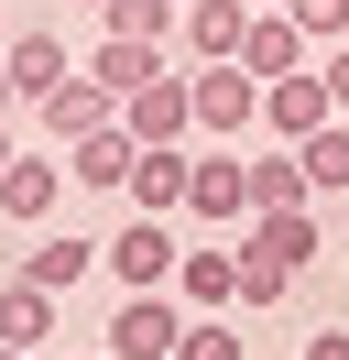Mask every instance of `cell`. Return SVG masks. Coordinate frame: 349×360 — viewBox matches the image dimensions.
I'll use <instances>...</instances> for the list:
<instances>
[{"instance_id": "6da1fadb", "label": "cell", "mask_w": 349, "mask_h": 360, "mask_svg": "<svg viewBox=\"0 0 349 360\" xmlns=\"http://www.w3.org/2000/svg\"><path fill=\"white\" fill-rule=\"evenodd\" d=\"M99 262H109V284H120V295H164L186 251H174V219H142V207H131V219L99 240Z\"/></svg>"}, {"instance_id": "7a4b0ae2", "label": "cell", "mask_w": 349, "mask_h": 360, "mask_svg": "<svg viewBox=\"0 0 349 360\" xmlns=\"http://www.w3.org/2000/svg\"><path fill=\"white\" fill-rule=\"evenodd\" d=\"M186 110H196V131H251L262 120V77L240 66V55H218V66H186Z\"/></svg>"}, {"instance_id": "3957f363", "label": "cell", "mask_w": 349, "mask_h": 360, "mask_svg": "<svg viewBox=\"0 0 349 360\" xmlns=\"http://www.w3.org/2000/svg\"><path fill=\"white\" fill-rule=\"evenodd\" d=\"M0 77H11V98L22 110H44V98L65 88V77H77V55H65V33H0Z\"/></svg>"}, {"instance_id": "277c9868", "label": "cell", "mask_w": 349, "mask_h": 360, "mask_svg": "<svg viewBox=\"0 0 349 360\" xmlns=\"http://www.w3.org/2000/svg\"><path fill=\"white\" fill-rule=\"evenodd\" d=\"M174 338H186V306L164 295H120V316H109V360H174Z\"/></svg>"}, {"instance_id": "5b68a950", "label": "cell", "mask_w": 349, "mask_h": 360, "mask_svg": "<svg viewBox=\"0 0 349 360\" xmlns=\"http://www.w3.org/2000/svg\"><path fill=\"white\" fill-rule=\"evenodd\" d=\"M327 120H338V98H327L317 66H295V77H273V88H262V131H273L284 153H295L305 131H327Z\"/></svg>"}, {"instance_id": "8992f818", "label": "cell", "mask_w": 349, "mask_h": 360, "mask_svg": "<svg viewBox=\"0 0 349 360\" xmlns=\"http://www.w3.org/2000/svg\"><path fill=\"white\" fill-rule=\"evenodd\" d=\"M120 131H131V142H186V131H196V110H186V66L142 77V88L120 98Z\"/></svg>"}, {"instance_id": "52a82bcc", "label": "cell", "mask_w": 349, "mask_h": 360, "mask_svg": "<svg viewBox=\"0 0 349 360\" xmlns=\"http://www.w3.org/2000/svg\"><path fill=\"white\" fill-rule=\"evenodd\" d=\"M240 66H251L262 88H273V77H295V66H317V44H305V33H295V11H284V0H262V11H251V33H240Z\"/></svg>"}, {"instance_id": "ba28073f", "label": "cell", "mask_w": 349, "mask_h": 360, "mask_svg": "<svg viewBox=\"0 0 349 360\" xmlns=\"http://www.w3.org/2000/svg\"><path fill=\"white\" fill-rule=\"evenodd\" d=\"M55 207H65V153L55 164H33V153L0 164V219H11V229H44Z\"/></svg>"}, {"instance_id": "9c48e42d", "label": "cell", "mask_w": 349, "mask_h": 360, "mask_svg": "<svg viewBox=\"0 0 349 360\" xmlns=\"http://www.w3.org/2000/svg\"><path fill=\"white\" fill-rule=\"evenodd\" d=\"M174 33H186V66H218L251 33V0H174Z\"/></svg>"}, {"instance_id": "30bf717a", "label": "cell", "mask_w": 349, "mask_h": 360, "mask_svg": "<svg viewBox=\"0 0 349 360\" xmlns=\"http://www.w3.org/2000/svg\"><path fill=\"white\" fill-rule=\"evenodd\" d=\"M186 142H142V153H131V186H120V197L131 207H142V219H174V207H186Z\"/></svg>"}, {"instance_id": "8fae6325", "label": "cell", "mask_w": 349, "mask_h": 360, "mask_svg": "<svg viewBox=\"0 0 349 360\" xmlns=\"http://www.w3.org/2000/svg\"><path fill=\"white\" fill-rule=\"evenodd\" d=\"M186 219H251V164L240 153H196L186 164Z\"/></svg>"}, {"instance_id": "7c38bea8", "label": "cell", "mask_w": 349, "mask_h": 360, "mask_svg": "<svg viewBox=\"0 0 349 360\" xmlns=\"http://www.w3.org/2000/svg\"><path fill=\"white\" fill-rule=\"evenodd\" d=\"M131 153H142V142H131L120 120H99V131H77V142H65V186L109 197V186H131Z\"/></svg>"}, {"instance_id": "4fadbf2b", "label": "cell", "mask_w": 349, "mask_h": 360, "mask_svg": "<svg viewBox=\"0 0 349 360\" xmlns=\"http://www.w3.org/2000/svg\"><path fill=\"white\" fill-rule=\"evenodd\" d=\"M33 120H44V131H55V142H77V131H99V120H120V98H109V88H99V77H87V66H77V77H65V88H55V98H44V110H33Z\"/></svg>"}, {"instance_id": "5bb4252c", "label": "cell", "mask_w": 349, "mask_h": 360, "mask_svg": "<svg viewBox=\"0 0 349 360\" xmlns=\"http://www.w3.org/2000/svg\"><path fill=\"white\" fill-rule=\"evenodd\" d=\"M164 66H174V55L164 44H131V33H99V44H87V77H99L109 98H131L142 77H164Z\"/></svg>"}, {"instance_id": "9a60e30c", "label": "cell", "mask_w": 349, "mask_h": 360, "mask_svg": "<svg viewBox=\"0 0 349 360\" xmlns=\"http://www.w3.org/2000/svg\"><path fill=\"white\" fill-rule=\"evenodd\" d=\"M174 295H186V316L240 306V251H186V262H174Z\"/></svg>"}, {"instance_id": "2e32d148", "label": "cell", "mask_w": 349, "mask_h": 360, "mask_svg": "<svg viewBox=\"0 0 349 360\" xmlns=\"http://www.w3.org/2000/svg\"><path fill=\"white\" fill-rule=\"evenodd\" d=\"M295 164H305V197H317V207H338V197H349V120L305 131V142H295Z\"/></svg>"}, {"instance_id": "e0dca14e", "label": "cell", "mask_w": 349, "mask_h": 360, "mask_svg": "<svg viewBox=\"0 0 349 360\" xmlns=\"http://www.w3.org/2000/svg\"><path fill=\"white\" fill-rule=\"evenodd\" d=\"M44 338H55V295L11 273V284H0V349H44Z\"/></svg>"}, {"instance_id": "ac0fdd59", "label": "cell", "mask_w": 349, "mask_h": 360, "mask_svg": "<svg viewBox=\"0 0 349 360\" xmlns=\"http://www.w3.org/2000/svg\"><path fill=\"white\" fill-rule=\"evenodd\" d=\"M87 262H99V240H65V229H44V240L22 251V284L65 295V284H87Z\"/></svg>"}, {"instance_id": "d6986e66", "label": "cell", "mask_w": 349, "mask_h": 360, "mask_svg": "<svg viewBox=\"0 0 349 360\" xmlns=\"http://www.w3.org/2000/svg\"><path fill=\"white\" fill-rule=\"evenodd\" d=\"M251 251H273V262H295V273H305V262L327 251V219H317V207H284V219H262V229H251Z\"/></svg>"}, {"instance_id": "ffe728a7", "label": "cell", "mask_w": 349, "mask_h": 360, "mask_svg": "<svg viewBox=\"0 0 349 360\" xmlns=\"http://www.w3.org/2000/svg\"><path fill=\"white\" fill-rule=\"evenodd\" d=\"M284 207H317V197H305V164L273 142V153L251 164V219H284Z\"/></svg>"}, {"instance_id": "44dd1931", "label": "cell", "mask_w": 349, "mask_h": 360, "mask_svg": "<svg viewBox=\"0 0 349 360\" xmlns=\"http://www.w3.org/2000/svg\"><path fill=\"white\" fill-rule=\"evenodd\" d=\"M99 33H131V44H164V33H174V0H109V11H99Z\"/></svg>"}, {"instance_id": "7402d4cb", "label": "cell", "mask_w": 349, "mask_h": 360, "mask_svg": "<svg viewBox=\"0 0 349 360\" xmlns=\"http://www.w3.org/2000/svg\"><path fill=\"white\" fill-rule=\"evenodd\" d=\"M284 295H295V262H273V251L240 240V306H284Z\"/></svg>"}, {"instance_id": "603a6c76", "label": "cell", "mask_w": 349, "mask_h": 360, "mask_svg": "<svg viewBox=\"0 0 349 360\" xmlns=\"http://www.w3.org/2000/svg\"><path fill=\"white\" fill-rule=\"evenodd\" d=\"M240 349H251V338L229 328V306H218V316H186V338H174V360H240Z\"/></svg>"}, {"instance_id": "cb8c5ba5", "label": "cell", "mask_w": 349, "mask_h": 360, "mask_svg": "<svg viewBox=\"0 0 349 360\" xmlns=\"http://www.w3.org/2000/svg\"><path fill=\"white\" fill-rule=\"evenodd\" d=\"M305 44H349V0H284Z\"/></svg>"}, {"instance_id": "d4e9b609", "label": "cell", "mask_w": 349, "mask_h": 360, "mask_svg": "<svg viewBox=\"0 0 349 360\" xmlns=\"http://www.w3.org/2000/svg\"><path fill=\"white\" fill-rule=\"evenodd\" d=\"M317 77H327V98H338V120H349V44H317Z\"/></svg>"}, {"instance_id": "484cf974", "label": "cell", "mask_w": 349, "mask_h": 360, "mask_svg": "<svg viewBox=\"0 0 349 360\" xmlns=\"http://www.w3.org/2000/svg\"><path fill=\"white\" fill-rule=\"evenodd\" d=\"M305 360H349V328H317V338H305Z\"/></svg>"}, {"instance_id": "4316f807", "label": "cell", "mask_w": 349, "mask_h": 360, "mask_svg": "<svg viewBox=\"0 0 349 360\" xmlns=\"http://www.w3.org/2000/svg\"><path fill=\"white\" fill-rule=\"evenodd\" d=\"M11 110H22V98H11V77H0V120H11Z\"/></svg>"}, {"instance_id": "83f0119b", "label": "cell", "mask_w": 349, "mask_h": 360, "mask_svg": "<svg viewBox=\"0 0 349 360\" xmlns=\"http://www.w3.org/2000/svg\"><path fill=\"white\" fill-rule=\"evenodd\" d=\"M0 164H11V120H0Z\"/></svg>"}, {"instance_id": "f1b7e54d", "label": "cell", "mask_w": 349, "mask_h": 360, "mask_svg": "<svg viewBox=\"0 0 349 360\" xmlns=\"http://www.w3.org/2000/svg\"><path fill=\"white\" fill-rule=\"evenodd\" d=\"M0 360H44V349H0Z\"/></svg>"}, {"instance_id": "f546056e", "label": "cell", "mask_w": 349, "mask_h": 360, "mask_svg": "<svg viewBox=\"0 0 349 360\" xmlns=\"http://www.w3.org/2000/svg\"><path fill=\"white\" fill-rule=\"evenodd\" d=\"M77 11H109V0H77Z\"/></svg>"}, {"instance_id": "4dcf8cb0", "label": "cell", "mask_w": 349, "mask_h": 360, "mask_svg": "<svg viewBox=\"0 0 349 360\" xmlns=\"http://www.w3.org/2000/svg\"><path fill=\"white\" fill-rule=\"evenodd\" d=\"M87 360H109V349H87Z\"/></svg>"}, {"instance_id": "1f68e13d", "label": "cell", "mask_w": 349, "mask_h": 360, "mask_svg": "<svg viewBox=\"0 0 349 360\" xmlns=\"http://www.w3.org/2000/svg\"><path fill=\"white\" fill-rule=\"evenodd\" d=\"M251 11H262V0H251Z\"/></svg>"}]
</instances>
